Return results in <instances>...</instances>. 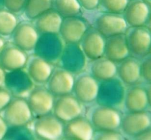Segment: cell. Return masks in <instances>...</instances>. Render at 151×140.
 <instances>
[{"label":"cell","mask_w":151,"mask_h":140,"mask_svg":"<svg viewBox=\"0 0 151 140\" xmlns=\"http://www.w3.org/2000/svg\"><path fill=\"white\" fill-rule=\"evenodd\" d=\"M124 34L130 55L137 59H142L150 54L151 34L147 27H129Z\"/></svg>","instance_id":"6da1fadb"},{"label":"cell","mask_w":151,"mask_h":140,"mask_svg":"<svg viewBox=\"0 0 151 140\" xmlns=\"http://www.w3.org/2000/svg\"><path fill=\"white\" fill-rule=\"evenodd\" d=\"M88 119L97 130H117L122 116L117 108L99 104L91 108Z\"/></svg>","instance_id":"7a4b0ae2"},{"label":"cell","mask_w":151,"mask_h":140,"mask_svg":"<svg viewBox=\"0 0 151 140\" xmlns=\"http://www.w3.org/2000/svg\"><path fill=\"white\" fill-rule=\"evenodd\" d=\"M4 111V118L8 127L26 126L33 116L27 100L22 97L12 98Z\"/></svg>","instance_id":"3957f363"},{"label":"cell","mask_w":151,"mask_h":140,"mask_svg":"<svg viewBox=\"0 0 151 140\" xmlns=\"http://www.w3.org/2000/svg\"><path fill=\"white\" fill-rule=\"evenodd\" d=\"M64 124L53 114L37 117L33 124V131L39 139L57 140L63 136Z\"/></svg>","instance_id":"277c9868"},{"label":"cell","mask_w":151,"mask_h":140,"mask_svg":"<svg viewBox=\"0 0 151 140\" xmlns=\"http://www.w3.org/2000/svg\"><path fill=\"white\" fill-rule=\"evenodd\" d=\"M63 48V40L58 34H42L34 50L37 56L51 63L60 58Z\"/></svg>","instance_id":"5b68a950"},{"label":"cell","mask_w":151,"mask_h":140,"mask_svg":"<svg viewBox=\"0 0 151 140\" xmlns=\"http://www.w3.org/2000/svg\"><path fill=\"white\" fill-rule=\"evenodd\" d=\"M52 111L53 115L64 123L81 116L83 109L81 103L74 95L69 94L54 99Z\"/></svg>","instance_id":"8992f818"},{"label":"cell","mask_w":151,"mask_h":140,"mask_svg":"<svg viewBox=\"0 0 151 140\" xmlns=\"http://www.w3.org/2000/svg\"><path fill=\"white\" fill-rule=\"evenodd\" d=\"M127 24L122 14L103 12L94 22V28L105 38L121 34H124Z\"/></svg>","instance_id":"52a82bcc"},{"label":"cell","mask_w":151,"mask_h":140,"mask_svg":"<svg viewBox=\"0 0 151 140\" xmlns=\"http://www.w3.org/2000/svg\"><path fill=\"white\" fill-rule=\"evenodd\" d=\"M96 100L99 104L116 108L123 102L124 91L120 81L114 78L101 82Z\"/></svg>","instance_id":"ba28073f"},{"label":"cell","mask_w":151,"mask_h":140,"mask_svg":"<svg viewBox=\"0 0 151 140\" xmlns=\"http://www.w3.org/2000/svg\"><path fill=\"white\" fill-rule=\"evenodd\" d=\"M99 89V81L91 74L84 73L74 79L73 91L81 103L90 104L96 100Z\"/></svg>","instance_id":"9c48e42d"},{"label":"cell","mask_w":151,"mask_h":140,"mask_svg":"<svg viewBox=\"0 0 151 140\" xmlns=\"http://www.w3.org/2000/svg\"><path fill=\"white\" fill-rule=\"evenodd\" d=\"M75 78L73 74L60 67L52 70L47 82V89L55 97L71 94Z\"/></svg>","instance_id":"30bf717a"},{"label":"cell","mask_w":151,"mask_h":140,"mask_svg":"<svg viewBox=\"0 0 151 140\" xmlns=\"http://www.w3.org/2000/svg\"><path fill=\"white\" fill-rule=\"evenodd\" d=\"M27 102L33 116L38 117L50 114L53 108L54 96L47 88L38 86L31 91Z\"/></svg>","instance_id":"8fae6325"},{"label":"cell","mask_w":151,"mask_h":140,"mask_svg":"<svg viewBox=\"0 0 151 140\" xmlns=\"http://www.w3.org/2000/svg\"><path fill=\"white\" fill-rule=\"evenodd\" d=\"M4 85L14 97L25 98L32 89V81L22 69L6 73Z\"/></svg>","instance_id":"7c38bea8"},{"label":"cell","mask_w":151,"mask_h":140,"mask_svg":"<svg viewBox=\"0 0 151 140\" xmlns=\"http://www.w3.org/2000/svg\"><path fill=\"white\" fill-rule=\"evenodd\" d=\"M150 114L146 110L128 112V114L122 118L120 127L124 135L134 137L143 131L150 128Z\"/></svg>","instance_id":"4fadbf2b"},{"label":"cell","mask_w":151,"mask_h":140,"mask_svg":"<svg viewBox=\"0 0 151 140\" xmlns=\"http://www.w3.org/2000/svg\"><path fill=\"white\" fill-rule=\"evenodd\" d=\"M86 21L76 16L67 17L63 19L59 35L66 44H78L87 29Z\"/></svg>","instance_id":"5bb4252c"},{"label":"cell","mask_w":151,"mask_h":140,"mask_svg":"<svg viewBox=\"0 0 151 140\" xmlns=\"http://www.w3.org/2000/svg\"><path fill=\"white\" fill-rule=\"evenodd\" d=\"M12 35L13 44L27 52L34 49L40 34L33 24L22 21L18 24Z\"/></svg>","instance_id":"9a60e30c"},{"label":"cell","mask_w":151,"mask_h":140,"mask_svg":"<svg viewBox=\"0 0 151 140\" xmlns=\"http://www.w3.org/2000/svg\"><path fill=\"white\" fill-rule=\"evenodd\" d=\"M150 4L146 0L129 1L123 17L130 27L145 26L150 16Z\"/></svg>","instance_id":"2e32d148"},{"label":"cell","mask_w":151,"mask_h":140,"mask_svg":"<svg viewBox=\"0 0 151 140\" xmlns=\"http://www.w3.org/2000/svg\"><path fill=\"white\" fill-rule=\"evenodd\" d=\"M106 38L95 28L87 29L80 41V48L86 57L94 60L104 56Z\"/></svg>","instance_id":"e0dca14e"},{"label":"cell","mask_w":151,"mask_h":140,"mask_svg":"<svg viewBox=\"0 0 151 140\" xmlns=\"http://www.w3.org/2000/svg\"><path fill=\"white\" fill-rule=\"evenodd\" d=\"M94 128L87 118L78 116L64 124L63 136L68 139L91 140Z\"/></svg>","instance_id":"ac0fdd59"},{"label":"cell","mask_w":151,"mask_h":140,"mask_svg":"<svg viewBox=\"0 0 151 140\" xmlns=\"http://www.w3.org/2000/svg\"><path fill=\"white\" fill-rule=\"evenodd\" d=\"M28 62L26 52L13 43L6 44L0 54V64L8 71L23 69Z\"/></svg>","instance_id":"d6986e66"},{"label":"cell","mask_w":151,"mask_h":140,"mask_svg":"<svg viewBox=\"0 0 151 140\" xmlns=\"http://www.w3.org/2000/svg\"><path fill=\"white\" fill-rule=\"evenodd\" d=\"M150 88L141 86L130 87L124 94V106L128 112L146 111L150 105Z\"/></svg>","instance_id":"ffe728a7"},{"label":"cell","mask_w":151,"mask_h":140,"mask_svg":"<svg viewBox=\"0 0 151 140\" xmlns=\"http://www.w3.org/2000/svg\"><path fill=\"white\" fill-rule=\"evenodd\" d=\"M60 59L62 68L73 74L80 72L86 63V56L78 44H66Z\"/></svg>","instance_id":"44dd1931"},{"label":"cell","mask_w":151,"mask_h":140,"mask_svg":"<svg viewBox=\"0 0 151 140\" xmlns=\"http://www.w3.org/2000/svg\"><path fill=\"white\" fill-rule=\"evenodd\" d=\"M130 55L124 34L106 38L104 56L115 63L120 62Z\"/></svg>","instance_id":"7402d4cb"},{"label":"cell","mask_w":151,"mask_h":140,"mask_svg":"<svg viewBox=\"0 0 151 140\" xmlns=\"http://www.w3.org/2000/svg\"><path fill=\"white\" fill-rule=\"evenodd\" d=\"M117 66V74L120 81L127 85L136 84L141 78L140 64L138 59L127 56Z\"/></svg>","instance_id":"603a6c76"},{"label":"cell","mask_w":151,"mask_h":140,"mask_svg":"<svg viewBox=\"0 0 151 140\" xmlns=\"http://www.w3.org/2000/svg\"><path fill=\"white\" fill-rule=\"evenodd\" d=\"M63 19L54 9L51 8L35 18L34 25L39 34H58Z\"/></svg>","instance_id":"cb8c5ba5"},{"label":"cell","mask_w":151,"mask_h":140,"mask_svg":"<svg viewBox=\"0 0 151 140\" xmlns=\"http://www.w3.org/2000/svg\"><path fill=\"white\" fill-rule=\"evenodd\" d=\"M52 72L50 62L40 56H34L29 61L27 73L32 82L36 84L47 83Z\"/></svg>","instance_id":"d4e9b609"},{"label":"cell","mask_w":151,"mask_h":140,"mask_svg":"<svg viewBox=\"0 0 151 140\" xmlns=\"http://www.w3.org/2000/svg\"><path fill=\"white\" fill-rule=\"evenodd\" d=\"M90 74L97 81H108L115 78L117 75V65L103 56L93 60L90 65Z\"/></svg>","instance_id":"484cf974"},{"label":"cell","mask_w":151,"mask_h":140,"mask_svg":"<svg viewBox=\"0 0 151 140\" xmlns=\"http://www.w3.org/2000/svg\"><path fill=\"white\" fill-rule=\"evenodd\" d=\"M52 6V0H28L23 12L28 19L34 20Z\"/></svg>","instance_id":"4316f807"},{"label":"cell","mask_w":151,"mask_h":140,"mask_svg":"<svg viewBox=\"0 0 151 140\" xmlns=\"http://www.w3.org/2000/svg\"><path fill=\"white\" fill-rule=\"evenodd\" d=\"M18 23L17 14L5 8L0 9V35L3 37L12 35Z\"/></svg>","instance_id":"83f0119b"},{"label":"cell","mask_w":151,"mask_h":140,"mask_svg":"<svg viewBox=\"0 0 151 140\" xmlns=\"http://www.w3.org/2000/svg\"><path fill=\"white\" fill-rule=\"evenodd\" d=\"M52 6L63 18L78 16L81 9L78 0H52Z\"/></svg>","instance_id":"f1b7e54d"},{"label":"cell","mask_w":151,"mask_h":140,"mask_svg":"<svg viewBox=\"0 0 151 140\" xmlns=\"http://www.w3.org/2000/svg\"><path fill=\"white\" fill-rule=\"evenodd\" d=\"M130 0H100L98 8L103 12L122 14Z\"/></svg>","instance_id":"f546056e"},{"label":"cell","mask_w":151,"mask_h":140,"mask_svg":"<svg viewBox=\"0 0 151 140\" xmlns=\"http://www.w3.org/2000/svg\"><path fill=\"white\" fill-rule=\"evenodd\" d=\"M31 133L25 126L8 127L3 139H29Z\"/></svg>","instance_id":"4dcf8cb0"},{"label":"cell","mask_w":151,"mask_h":140,"mask_svg":"<svg viewBox=\"0 0 151 140\" xmlns=\"http://www.w3.org/2000/svg\"><path fill=\"white\" fill-rule=\"evenodd\" d=\"M93 139L97 140H121L124 139L123 135L117 130H97L94 131Z\"/></svg>","instance_id":"1f68e13d"},{"label":"cell","mask_w":151,"mask_h":140,"mask_svg":"<svg viewBox=\"0 0 151 140\" xmlns=\"http://www.w3.org/2000/svg\"><path fill=\"white\" fill-rule=\"evenodd\" d=\"M140 76L143 79L150 84L151 82V59L150 54L143 58L140 64Z\"/></svg>","instance_id":"d6a6232c"},{"label":"cell","mask_w":151,"mask_h":140,"mask_svg":"<svg viewBox=\"0 0 151 140\" xmlns=\"http://www.w3.org/2000/svg\"><path fill=\"white\" fill-rule=\"evenodd\" d=\"M27 1L28 0H4V8L17 15L24 11Z\"/></svg>","instance_id":"836d02e7"},{"label":"cell","mask_w":151,"mask_h":140,"mask_svg":"<svg viewBox=\"0 0 151 140\" xmlns=\"http://www.w3.org/2000/svg\"><path fill=\"white\" fill-rule=\"evenodd\" d=\"M12 98L11 94L6 88L0 87V112L5 109Z\"/></svg>","instance_id":"e575fe53"},{"label":"cell","mask_w":151,"mask_h":140,"mask_svg":"<svg viewBox=\"0 0 151 140\" xmlns=\"http://www.w3.org/2000/svg\"><path fill=\"white\" fill-rule=\"evenodd\" d=\"M100 0H78L81 8L87 11H92L98 8Z\"/></svg>","instance_id":"d590c367"},{"label":"cell","mask_w":151,"mask_h":140,"mask_svg":"<svg viewBox=\"0 0 151 140\" xmlns=\"http://www.w3.org/2000/svg\"><path fill=\"white\" fill-rule=\"evenodd\" d=\"M135 139L139 140H150L151 139V130L150 128L143 131L136 136H134Z\"/></svg>","instance_id":"8d00e7d4"},{"label":"cell","mask_w":151,"mask_h":140,"mask_svg":"<svg viewBox=\"0 0 151 140\" xmlns=\"http://www.w3.org/2000/svg\"><path fill=\"white\" fill-rule=\"evenodd\" d=\"M8 129V125L4 117L0 115V140L3 139Z\"/></svg>","instance_id":"74e56055"},{"label":"cell","mask_w":151,"mask_h":140,"mask_svg":"<svg viewBox=\"0 0 151 140\" xmlns=\"http://www.w3.org/2000/svg\"><path fill=\"white\" fill-rule=\"evenodd\" d=\"M6 70L0 64V87H2L4 85L5 79L6 76Z\"/></svg>","instance_id":"f35d334b"},{"label":"cell","mask_w":151,"mask_h":140,"mask_svg":"<svg viewBox=\"0 0 151 140\" xmlns=\"http://www.w3.org/2000/svg\"><path fill=\"white\" fill-rule=\"evenodd\" d=\"M6 44V41H5L4 38L2 36L0 35V54L1 53L3 49L4 48Z\"/></svg>","instance_id":"ab89813d"},{"label":"cell","mask_w":151,"mask_h":140,"mask_svg":"<svg viewBox=\"0 0 151 140\" xmlns=\"http://www.w3.org/2000/svg\"><path fill=\"white\" fill-rule=\"evenodd\" d=\"M4 8V0H0V9Z\"/></svg>","instance_id":"60d3db41"},{"label":"cell","mask_w":151,"mask_h":140,"mask_svg":"<svg viewBox=\"0 0 151 140\" xmlns=\"http://www.w3.org/2000/svg\"><path fill=\"white\" fill-rule=\"evenodd\" d=\"M146 1H147L148 2H150V0H146Z\"/></svg>","instance_id":"b9f144b4"}]
</instances>
